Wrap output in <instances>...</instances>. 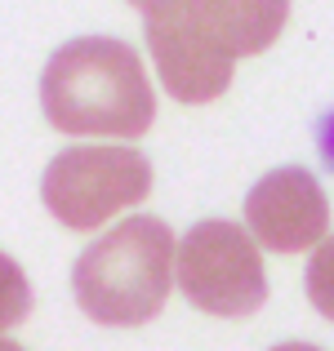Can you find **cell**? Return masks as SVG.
<instances>
[{
  "instance_id": "6da1fadb",
  "label": "cell",
  "mask_w": 334,
  "mask_h": 351,
  "mask_svg": "<svg viewBox=\"0 0 334 351\" xmlns=\"http://www.w3.org/2000/svg\"><path fill=\"white\" fill-rule=\"evenodd\" d=\"M41 112L58 134L138 138L156 120V98L134 45L116 36H76L45 62Z\"/></svg>"
},
{
  "instance_id": "7a4b0ae2",
  "label": "cell",
  "mask_w": 334,
  "mask_h": 351,
  "mask_svg": "<svg viewBox=\"0 0 334 351\" xmlns=\"http://www.w3.org/2000/svg\"><path fill=\"white\" fill-rule=\"evenodd\" d=\"M174 232L152 214H134L98 236L71 267L76 307L94 325L134 329L161 316L174 289Z\"/></svg>"
},
{
  "instance_id": "3957f363",
  "label": "cell",
  "mask_w": 334,
  "mask_h": 351,
  "mask_svg": "<svg viewBox=\"0 0 334 351\" xmlns=\"http://www.w3.org/2000/svg\"><path fill=\"white\" fill-rule=\"evenodd\" d=\"M152 191V165L134 147L76 143L49 160L41 178V200L63 227L94 232L111 214L143 205Z\"/></svg>"
},
{
  "instance_id": "277c9868",
  "label": "cell",
  "mask_w": 334,
  "mask_h": 351,
  "mask_svg": "<svg viewBox=\"0 0 334 351\" xmlns=\"http://www.w3.org/2000/svg\"><path fill=\"white\" fill-rule=\"evenodd\" d=\"M174 280L210 316H254L267 302V271L254 236L227 218H205L179 240Z\"/></svg>"
},
{
  "instance_id": "5b68a950",
  "label": "cell",
  "mask_w": 334,
  "mask_h": 351,
  "mask_svg": "<svg viewBox=\"0 0 334 351\" xmlns=\"http://www.w3.org/2000/svg\"><path fill=\"white\" fill-rule=\"evenodd\" d=\"M138 9H143L147 49H152V62L161 71L165 94L188 107L214 103V98L227 94L236 62L223 58L210 45V36L192 18L188 0H143Z\"/></svg>"
},
{
  "instance_id": "8992f818",
  "label": "cell",
  "mask_w": 334,
  "mask_h": 351,
  "mask_svg": "<svg viewBox=\"0 0 334 351\" xmlns=\"http://www.w3.org/2000/svg\"><path fill=\"white\" fill-rule=\"evenodd\" d=\"M245 223L249 236L276 254H303L321 245L330 232V205L321 182L299 165L267 169L245 196Z\"/></svg>"
},
{
  "instance_id": "52a82bcc",
  "label": "cell",
  "mask_w": 334,
  "mask_h": 351,
  "mask_svg": "<svg viewBox=\"0 0 334 351\" xmlns=\"http://www.w3.org/2000/svg\"><path fill=\"white\" fill-rule=\"evenodd\" d=\"M188 9L210 45L232 62L245 53H263L290 18V0H188Z\"/></svg>"
},
{
  "instance_id": "ba28073f",
  "label": "cell",
  "mask_w": 334,
  "mask_h": 351,
  "mask_svg": "<svg viewBox=\"0 0 334 351\" xmlns=\"http://www.w3.org/2000/svg\"><path fill=\"white\" fill-rule=\"evenodd\" d=\"M27 311H32L27 271L9 254H0V334H5V329H18L27 320Z\"/></svg>"
},
{
  "instance_id": "9c48e42d",
  "label": "cell",
  "mask_w": 334,
  "mask_h": 351,
  "mask_svg": "<svg viewBox=\"0 0 334 351\" xmlns=\"http://www.w3.org/2000/svg\"><path fill=\"white\" fill-rule=\"evenodd\" d=\"M303 285H308V302L312 307H317L326 320H334V236H326L317 249H312Z\"/></svg>"
},
{
  "instance_id": "30bf717a",
  "label": "cell",
  "mask_w": 334,
  "mask_h": 351,
  "mask_svg": "<svg viewBox=\"0 0 334 351\" xmlns=\"http://www.w3.org/2000/svg\"><path fill=\"white\" fill-rule=\"evenodd\" d=\"M317 147L326 152V160L334 165V112H330V116H326V120L317 125Z\"/></svg>"
},
{
  "instance_id": "8fae6325",
  "label": "cell",
  "mask_w": 334,
  "mask_h": 351,
  "mask_svg": "<svg viewBox=\"0 0 334 351\" xmlns=\"http://www.w3.org/2000/svg\"><path fill=\"white\" fill-rule=\"evenodd\" d=\"M267 351H326V347H312V343H276Z\"/></svg>"
},
{
  "instance_id": "7c38bea8",
  "label": "cell",
  "mask_w": 334,
  "mask_h": 351,
  "mask_svg": "<svg viewBox=\"0 0 334 351\" xmlns=\"http://www.w3.org/2000/svg\"><path fill=\"white\" fill-rule=\"evenodd\" d=\"M0 351H27V347H18L14 338H0Z\"/></svg>"
},
{
  "instance_id": "4fadbf2b",
  "label": "cell",
  "mask_w": 334,
  "mask_h": 351,
  "mask_svg": "<svg viewBox=\"0 0 334 351\" xmlns=\"http://www.w3.org/2000/svg\"><path fill=\"white\" fill-rule=\"evenodd\" d=\"M129 5H143V0H129Z\"/></svg>"
}]
</instances>
